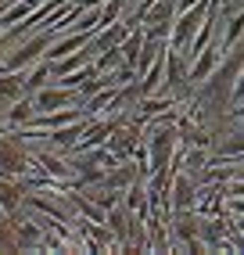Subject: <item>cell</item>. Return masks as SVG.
Segmentation results:
<instances>
[{
  "instance_id": "7a4b0ae2",
  "label": "cell",
  "mask_w": 244,
  "mask_h": 255,
  "mask_svg": "<svg viewBox=\"0 0 244 255\" xmlns=\"http://www.w3.org/2000/svg\"><path fill=\"white\" fill-rule=\"evenodd\" d=\"M65 101H68L65 94H43L40 105H43V108H58V105H65Z\"/></svg>"
},
{
  "instance_id": "5b68a950",
  "label": "cell",
  "mask_w": 244,
  "mask_h": 255,
  "mask_svg": "<svg viewBox=\"0 0 244 255\" xmlns=\"http://www.w3.org/2000/svg\"><path fill=\"white\" fill-rule=\"evenodd\" d=\"M25 115H29V105H14V112H11V119H14V123H22Z\"/></svg>"
},
{
  "instance_id": "6da1fadb",
  "label": "cell",
  "mask_w": 244,
  "mask_h": 255,
  "mask_svg": "<svg viewBox=\"0 0 244 255\" xmlns=\"http://www.w3.org/2000/svg\"><path fill=\"white\" fill-rule=\"evenodd\" d=\"M176 205H180V209L194 205V194H190V183H187V180H180V183H176Z\"/></svg>"
},
{
  "instance_id": "277c9868",
  "label": "cell",
  "mask_w": 244,
  "mask_h": 255,
  "mask_svg": "<svg viewBox=\"0 0 244 255\" xmlns=\"http://www.w3.org/2000/svg\"><path fill=\"white\" fill-rule=\"evenodd\" d=\"M14 90H18L14 79H0V94H4V97H14Z\"/></svg>"
},
{
  "instance_id": "3957f363",
  "label": "cell",
  "mask_w": 244,
  "mask_h": 255,
  "mask_svg": "<svg viewBox=\"0 0 244 255\" xmlns=\"http://www.w3.org/2000/svg\"><path fill=\"white\" fill-rule=\"evenodd\" d=\"M0 201H4L7 209H14V201H18V198H14V191H11L7 183H0Z\"/></svg>"
}]
</instances>
